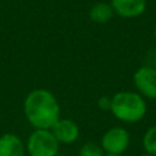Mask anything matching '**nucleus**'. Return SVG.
I'll return each mask as SVG.
<instances>
[{
  "label": "nucleus",
  "mask_w": 156,
  "mask_h": 156,
  "mask_svg": "<svg viewBox=\"0 0 156 156\" xmlns=\"http://www.w3.org/2000/svg\"><path fill=\"white\" fill-rule=\"evenodd\" d=\"M80 156H104L101 145L97 143H85L80 148Z\"/></svg>",
  "instance_id": "11"
},
{
  "label": "nucleus",
  "mask_w": 156,
  "mask_h": 156,
  "mask_svg": "<svg viewBox=\"0 0 156 156\" xmlns=\"http://www.w3.org/2000/svg\"><path fill=\"white\" fill-rule=\"evenodd\" d=\"M154 36H155V40H156V23H155V29H154Z\"/></svg>",
  "instance_id": "13"
},
{
  "label": "nucleus",
  "mask_w": 156,
  "mask_h": 156,
  "mask_svg": "<svg viewBox=\"0 0 156 156\" xmlns=\"http://www.w3.org/2000/svg\"><path fill=\"white\" fill-rule=\"evenodd\" d=\"M141 156H152V155H148V154H144V155H141Z\"/></svg>",
  "instance_id": "15"
},
{
  "label": "nucleus",
  "mask_w": 156,
  "mask_h": 156,
  "mask_svg": "<svg viewBox=\"0 0 156 156\" xmlns=\"http://www.w3.org/2000/svg\"><path fill=\"white\" fill-rule=\"evenodd\" d=\"M25 147L30 156H56L60 144L49 129H34Z\"/></svg>",
  "instance_id": "3"
},
{
  "label": "nucleus",
  "mask_w": 156,
  "mask_h": 156,
  "mask_svg": "<svg viewBox=\"0 0 156 156\" xmlns=\"http://www.w3.org/2000/svg\"><path fill=\"white\" fill-rule=\"evenodd\" d=\"M147 101L136 92H118L111 97L110 112L123 123H137L147 115Z\"/></svg>",
  "instance_id": "2"
},
{
  "label": "nucleus",
  "mask_w": 156,
  "mask_h": 156,
  "mask_svg": "<svg viewBox=\"0 0 156 156\" xmlns=\"http://www.w3.org/2000/svg\"><path fill=\"white\" fill-rule=\"evenodd\" d=\"M97 104H99V108H100V110L110 111V108H111V97H108V96L100 97L99 101H97Z\"/></svg>",
  "instance_id": "12"
},
{
  "label": "nucleus",
  "mask_w": 156,
  "mask_h": 156,
  "mask_svg": "<svg viewBox=\"0 0 156 156\" xmlns=\"http://www.w3.org/2000/svg\"><path fill=\"white\" fill-rule=\"evenodd\" d=\"M26 147L16 134L7 133L0 137V156H25Z\"/></svg>",
  "instance_id": "8"
},
{
  "label": "nucleus",
  "mask_w": 156,
  "mask_h": 156,
  "mask_svg": "<svg viewBox=\"0 0 156 156\" xmlns=\"http://www.w3.org/2000/svg\"><path fill=\"white\" fill-rule=\"evenodd\" d=\"M26 119L34 129H49L60 119V105L47 89H34L23 103Z\"/></svg>",
  "instance_id": "1"
},
{
  "label": "nucleus",
  "mask_w": 156,
  "mask_h": 156,
  "mask_svg": "<svg viewBox=\"0 0 156 156\" xmlns=\"http://www.w3.org/2000/svg\"><path fill=\"white\" fill-rule=\"evenodd\" d=\"M51 132L59 144H73L80 137V126L71 119H59L51 127Z\"/></svg>",
  "instance_id": "7"
},
{
  "label": "nucleus",
  "mask_w": 156,
  "mask_h": 156,
  "mask_svg": "<svg viewBox=\"0 0 156 156\" xmlns=\"http://www.w3.org/2000/svg\"><path fill=\"white\" fill-rule=\"evenodd\" d=\"M105 155H123L130 145V133L122 126L110 127L100 140Z\"/></svg>",
  "instance_id": "4"
},
{
  "label": "nucleus",
  "mask_w": 156,
  "mask_h": 156,
  "mask_svg": "<svg viewBox=\"0 0 156 156\" xmlns=\"http://www.w3.org/2000/svg\"><path fill=\"white\" fill-rule=\"evenodd\" d=\"M114 16V10L108 3L99 2L93 4L89 10V18L94 23H108Z\"/></svg>",
  "instance_id": "9"
},
{
  "label": "nucleus",
  "mask_w": 156,
  "mask_h": 156,
  "mask_svg": "<svg viewBox=\"0 0 156 156\" xmlns=\"http://www.w3.org/2000/svg\"><path fill=\"white\" fill-rule=\"evenodd\" d=\"M136 89L144 99L156 100V69L143 66L133 76Z\"/></svg>",
  "instance_id": "5"
},
{
  "label": "nucleus",
  "mask_w": 156,
  "mask_h": 156,
  "mask_svg": "<svg viewBox=\"0 0 156 156\" xmlns=\"http://www.w3.org/2000/svg\"><path fill=\"white\" fill-rule=\"evenodd\" d=\"M104 156H123V155H104Z\"/></svg>",
  "instance_id": "14"
},
{
  "label": "nucleus",
  "mask_w": 156,
  "mask_h": 156,
  "mask_svg": "<svg viewBox=\"0 0 156 156\" xmlns=\"http://www.w3.org/2000/svg\"><path fill=\"white\" fill-rule=\"evenodd\" d=\"M143 148L145 154L156 156V125L149 127L143 137Z\"/></svg>",
  "instance_id": "10"
},
{
  "label": "nucleus",
  "mask_w": 156,
  "mask_h": 156,
  "mask_svg": "<svg viewBox=\"0 0 156 156\" xmlns=\"http://www.w3.org/2000/svg\"><path fill=\"white\" fill-rule=\"evenodd\" d=\"M114 14L122 18H137L147 10V0H111Z\"/></svg>",
  "instance_id": "6"
}]
</instances>
